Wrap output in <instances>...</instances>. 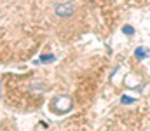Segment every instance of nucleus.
<instances>
[{
  "instance_id": "obj_2",
  "label": "nucleus",
  "mask_w": 150,
  "mask_h": 131,
  "mask_svg": "<svg viewBox=\"0 0 150 131\" xmlns=\"http://www.w3.org/2000/svg\"><path fill=\"white\" fill-rule=\"evenodd\" d=\"M134 54H136V56H138V58H143V56H147V51H145V49H142V47H138V49H136V52H134Z\"/></svg>"
},
{
  "instance_id": "obj_5",
  "label": "nucleus",
  "mask_w": 150,
  "mask_h": 131,
  "mask_svg": "<svg viewBox=\"0 0 150 131\" xmlns=\"http://www.w3.org/2000/svg\"><path fill=\"white\" fill-rule=\"evenodd\" d=\"M129 101H133V98H129V96H122V103H129Z\"/></svg>"
},
{
  "instance_id": "obj_3",
  "label": "nucleus",
  "mask_w": 150,
  "mask_h": 131,
  "mask_svg": "<svg viewBox=\"0 0 150 131\" xmlns=\"http://www.w3.org/2000/svg\"><path fill=\"white\" fill-rule=\"evenodd\" d=\"M52 59H54V56H52V54H44V56H42V61H44V63L52 61Z\"/></svg>"
},
{
  "instance_id": "obj_4",
  "label": "nucleus",
  "mask_w": 150,
  "mask_h": 131,
  "mask_svg": "<svg viewBox=\"0 0 150 131\" xmlns=\"http://www.w3.org/2000/svg\"><path fill=\"white\" fill-rule=\"evenodd\" d=\"M124 33H127V35H133V33H134L133 26H124Z\"/></svg>"
},
{
  "instance_id": "obj_1",
  "label": "nucleus",
  "mask_w": 150,
  "mask_h": 131,
  "mask_svg": "<svg viewBox=\"0 0 150 131\" xmlns=\"http://www.w3.org/2000/svg\"><path fill=\"white\" fill-rule=\"evenodd\" d=\"M56 14H58V16H63V18L72 16V14H74V4H70V2L58 4V5H56Z\"/></svg>"
}]
</instances>
